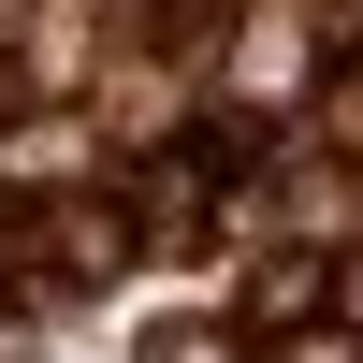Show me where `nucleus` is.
I'll return each instance as SVG.
<instances>
[{
  "label": "nucleus",
  "instance_id": "f257e3e1",
  "mask_svg": "<svg viewBox=\"0 0 363 363\" xmlns=\"http://www.w3.org/2000/svg\"><path fill=\"white\" fill-rule=\"evenodd\" d=\"M320 306V262H262V320H306Z\"/></svg>",
  "mask_w": 363,
  "mask_h": 363
},
{
  "label": "nucleus",
  "instance_id": "f03ea898",
  "mask_svg": "<svg viewBox=\"0 0 363 363\" xmlns=\"http://www.w3.org/2000/svg\"><path fill=\"white\" fill-rule=\"evenodd\" d=\"M291 363H349V335H306V349H291Z\"/></svg>",
  "mask_w": 363,
  "mask_h": 363
},
{
  "label": "nucleus",
  "instance_id": "7ed1b4c3",
  "mask_svg": "<svg viewBox=\"0 0 363 363\" xmlns=\"http://www.w3.org/2000/svg\"><path fill=\"white\" fill-rule=\"evenodd\" d=\"M335 131H349V145H363V73H349V102H335Z\"/></svg>",
  "mask_w": 363,
  "mask_h": 363
}]
</instances>
